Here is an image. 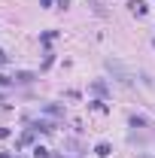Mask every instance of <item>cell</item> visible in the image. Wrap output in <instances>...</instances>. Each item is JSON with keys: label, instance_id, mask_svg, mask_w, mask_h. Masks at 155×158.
<instances>
[{"label": "cell", "instance_id": "obj_1", "mask_svg": "<svg viewBox=\"0 0 155 158\" xmlns=\"http://www.w3.org/2000/svg\"><path fill=\"white\" fill-rule=\"evenodd\" d=\"M31 131H43V134H52V131H55V125H52V122H46V118H40V122H31Z\"/></svg>", "mask_w": 155, "mask_h": 158}, {"label": "cell", "instance_id": "obj_2", "mask_svg": "<svg viewBox=\"0 0 155 158\" xmlns=\"http://www.w3.org/2000/svg\"><path fill=\"white\" fill-rule=\"evenodd\" d=\"M34 134H37V131H31V128H27V131H24V134L19 137V143H15V149H24V146H31V143H34Z\"/></svg>", "mask_w": 155, "mask_h": 158}, {"label": "cell", "instance_id": "obj_3", "mask_svg": "<svg viewBox=\"0 0 155 158\" xmlns=\"http://www.w3.org/2000/svg\"><path fill=\"white\" fill-rule=\"evenodd\" d=\"M128 9H131L134 15H146V9H149V6H146L143 0H131V3H128Z\"/></svg>", "mask_w": 155, "mask_h": 158}, {"label": "cell", "instance_id": "obj_4", "mask_svg": "<svg viewBox=\"0 0 155 158\" xmlns=\"http://www.w3.org/2000/svg\"><path fill=\"white\" fill-rule=\"evenodd\" d=\"M12 79H15L19 85H27V82H34V79H37V76H34V73H24V70H21V73H15V76H12Z\"/></svg>", "mask_w": 155, "mask_h": 158}, {"label": "cell", "instance_id": "obj_5", "mask_svg": "<svg viewBox=\"0 0 155 158\" xmlns=\"http://www.w3.org/2000/svg\"><path fill=\"white\" fill-rule=\"evenodd\" d=\"M110 152H113V149H110V143H97V146H94V155H97V158H107Z\"/></svg>", "mask_w": 155, "mask_h": 158}, {"label": "cell", "instance_id": "obj_6", "mask_svg": "<svg viewBox=\"0 0 155 158\" xmlns=\"http://www.w3.org/2000/svg\"><path fill=\"white\" fill-rule=\"evenodd\" d=\"M91 91H94V94H107V82H103V79H94V82H91Z\"/></svg>", "mask_w": 155, "mask_h": 158}, {"label": "cell", "instance_id": "obj_7", "mask_svg": "<svg viewBox=\"0 0 155 158\" xmlns=\"http://www.w3.org/2000/svg\"><path fill=\"white\" fill-rule=\"evenodd\" d=\"M43 110H46L49 116H64V106H55V103H46Z\"/></svg>", "mask_w": 155, "mask_h": 158}, {"label": "cell", "instance_id": "obj_8", "mask_svg": "<svg viewBox=\"0 0 155 158\" xmlns=\"http://www.w3.org/2000/svg\"><path fill=\"white\" fill-rule=\"evenodd\" d=\"M55 37H58V31H46V34L40 37V43H43V46H49V43H52Z\"/></svg>", "mask_w": 155, "mask_h": 158}, {"label": "cell", "instance_id": "obj_9", "mask_svg": "<svg viewBox=\"0 0 155 158\" xmlns=\"http://www.w3.org/2000/svg\"><path fill=\"white\" fill-rule=\"evenodd\" d=\"M34 158H49V149H43V146H37V149H34Z\"/></svg>", "mask_w": 155, "mask_h": 158}, {"label": "cell", "instance_id": "obj_10", "mask_svg": "<svg viewBox=\"0 0 155 158\" xmlns=\"http://www.w3.org/2000/svg\"><path fill=\"white\" fill-rule=\"evenodd\" d=\"M91 110H97V113H107V106H103V100H94V103H91Z\"/></svg>", "mask_w": 155, "mask_h": 158}, {"label": "cell", "instance_id": "obj_11", "mask_svg": "<svg viewBox=\"0 0 155 158\" xmlns=\"http://www.w3.org/2000/svg\"><path fill=\"white\" fill-rule=\"evenodd\" d=\"M9 85H12V79H9V76H3V73H0V88H9Z\"/></svg>", "mask_w": 155, "mask_h": 158}, {"label": "cell", "instance_id": "obj_12", "mask_svg": "<svg viewBox=\"0 0 155 158\" xmlns=\"http://www.w3.org/2000/svg\"><path fill=\"white\" fill-rule=\"evenodd\" d=\"M9 134H12L9 128H0V140H6V137H9Z\"/></svg>", "mask_w": 155, "mask_h": 158}, {"label": "cell", "instance_id": "obj_13", "mask_svg": "<svg viewBox=\"0 0 155 158\" xmlns=\"http://www.w3.org/2000/svg\"><path fill=\"white\" fill-rule=\"evenodd\" d=\"M58 6H61V9H67V6H70V0H58Z\"/></svg>", "mask_w": 155, "mask_h": 158}, {"label": "cell", "instance_id": "obj_14", "mask_svg": "<svg viewBox=\"0 0 155 158\" xmlns=\"http://www.w3.org/2000/svg\"><path fill=\"white\" fill-rule=\"evenodd\" d=\"M6 61H9V58H6V52H3V49H0V64H6Z\"/></svg>", "mask_w": 155, "mask_h": 158}, {"label": "cell", "instance_id": "obj_15", "mask_svg": "<svg viewBox=\"0 0 155 158\" xmlns=\"http://www.w3.org/2000/svg\"><path fill=\"white\" fill-rule=\"evenodd\" d=\"M52 3H55V0H40V6H52Z\"/></svg>", "mask_w": 155, "mask_h": 158}, {"label": "cell", "instance_id": "obj_16", "mask_svg": "<svg viewBox=\"0 0 155 158\" xmlns=\"http://www.w3.org/2000/svg\"><path fill=\"white\" fill-rule=\"evenodd\" d=\"M0 158H12V155H9V152H0Z\"/></svg>", "mask_w": 155, "mask_h": 158}, {"label": "cell", "instance_id": "obj_17", "mask_svg": "<svg viewBox=\"0 0 155 158\" xmlns=\"http://www.w3.org/2000/svg\"><path fill=\"white\" fill-rule=\"evenodd\" d=\"M143 158H149V155H143Z\"/></svg>", "mask_w": 155, "mask_h": 158}]
</instances>
